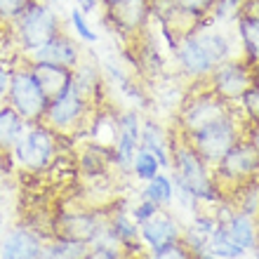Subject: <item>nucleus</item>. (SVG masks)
Here are the masks:
<instances>
[{
    "instance_id": "obj_1",
    "label": "nucleus",
    "mask_w": 259,
    "mask_h": 259,
    "mask_svg": "<svg viewBox=\"0 0 259 259\" xmlns=\"http://www.w3.org/2000/svg\"><path fill=\"white\" fill-rule=\"evenodd\" d=\"M170 167H172V182L184 186L198 203H217L222 198L219 196V186L214 182V175H212V167L177 132H175V139H172Z\"/></svg>"
},
{
    "instance_id": "obj_2",
    "label": "nucleus",
    "mask_w": 259,
    "mask_h": 259,
    "mask_svg": "<svg viewBox=\"0 0 259 259\" xmlns=\"http://www.w3.org/2000/svg\"><path fill=\"white\" fill-rule=\"evenodd\" d=\"M12 40L21 50V55L28 57L48 40H52L62 28V17L57 7L42 3V0H28V5L21 10L12 21H7Z\"/></svg>"
},
{
    "instance_id": "obj_3",
    "label": "nucleus",
    "mask_w": 259,
    "mask_h": 259,
    "mask_svg": "<svg viewBox=\"0 0 259 259\" xmlns=\"http://www.w3.org/2000/svg\"><path fill=\"white\" fill-rule=\"evenodd\" d=\"M236 106L222 102L214 92H212L205 80L196 82V90L189 92V97L182 99V106L177 111V127L175 132L182 135L184 139H189L191 135H196L198 130L207 127V125L217 123L219 118L229 116Z\"/></svg>"
},
{
    "instance_id": "obj_4",
    "label": "nucleus",
    "mask_w": 259,
    "mask_h": 259,
    "mask_svg": "<svg viewBox=\"0 0 259 259\" xmlns=\"http://www.w3.org/2000/svg\"><path fill=\"white\" fill-rule=\"evenodd\" d=\"M243 137H245V123H243L238 111L233 109L229 116L219 118L217 123L198 130L196 135H191L186 142L196 149V153L203 158L205 163L210 167H214L229 153V149L233 144L240 142Z\"/></svg>"
},
{
    "instance_id": "obj_5",
    "label": "nucleus",
    "mask_w": 259,
    "mask_h": 259,
    "mask_svg": "<svg viewBox=\"0 0 259 259\" xmlns=\"http://www.w3.org/2000/svg\"><path fill=\"white\" fill-rule=\"evenodd\" d=\"M17 113H19L26 123H42L45 111L50 106V97L42 92L40 82L35 80L33 71L28 64L12 68L10 75V88H7V99Z\"/></svg>"
},
{
    "instance_id": "obj_6",
    "label": "nucleus",
    "mask_w": 259,
    "mask_h": 259,
    "mask_svg": "<svg viewBox=\"0 0 259 259\" xmlns=\"http://www.w3.org/2000/svg\"><path fill=\"white\" fill-rule=\"evenodd\" d=\"M14 160L31 172L45 170L57 153V132L45 123H28L19 142L14 144Z\"/></svg>"
},
{
    "instance_id": "obj_7",
    "label": "nucleus",
    "mask_w": 259,
    "mask_h": 259,
    "mask_svg": "<svg viewBox=\"0 0 259 259\" xmlns=\"http://www.w3.org/2000/svg\"><path fill=\"white\" fill-rule=\"evenodd\" d=\"M205 85L222 102L236 106L243 92L254 85V66H250L243 57H231L212 68V73L205 78Z\"/></svg>"
},
{
    "instance_id": "obj_8",
    "label": "nucleus",
    "mask_w": 259,
    "mask_h": 259,
    "mask_svg": "<svg viewBox=\"0 0 259 259\" xmlns=\"http://www.w3.org/2000/svg\"><path fill=\"white\" fill-rule=\"evenodd\" d=\"M214 182L219 184H231V186H245L259 177V151L243 137L229 149L222 160L212 167Z\"/></svg>"
},
{
    "instance_id": "obj_9",
    "label": "nucleus",
    "mask_w": 259,
    "mask_h": 259,
    "mask_svg": "<svg viewBox=\"0 0 259 259\" xmlns=\"http://www.w3.org/2000/svg\"><path fill=\"white\" fill-rule=\"evenodd\" d=\"M90 109H92V102L71 80V85L64 90L62 95L50 99V106L45 111L42 123L50 130H55L57 135H68L90 116Z\"/></svg>"
},
{
    "instance_id": "obj_10",
    "label": "nucleus",
    "mask_w": 259,
    "mask_h": 259,
    "mask_svg": "<svg viewBox=\"0 0 259 259\" xmlns=\"http://www.w3.org/2000/svg\"><path fill=\"white\" fill-rule=\"evenodd\" d=\"M172 55H175L177 68L186 78H191L193 82L205 80V78L212 73V68L217 66L193 31H186V33L179 35L177 42H175V48H172Z\"/></svg>"
},
{
    "instance_id": "obj_11",
    "label": "nucleus",
    "mask_w": 259,
    "mask_h": 259,
    "mask_svg": "<svg viewBox=\"0 0 259 259\" xmlns=\"http://www.w3.org/2000/svg\"><path fill=\"white\" fill-rule=\"evenodd\" d=\"M104 7L111 26L123 35H139L153 17V0H113Z\"/></svg>"
},
{
    "instance_id": "obj_12",
    "label": "nucleus",
    "mask_w": 259,
    "mask_h": 259,
    "mask_svg": "<svg viewBox=\"0 0 259 259\" xmlns=\"http://www.w3.org/2000/svg\"><path fill=\"white\" fill-rule=\"evenodd\" d=\"M182 233H184V229L179 226L177 217L165 207H158L149 219H144L139 224V238L149 247V252H156V250H163L172 243H179Z\"/></svg>"
},
{
    "instance_id": "obj_13",
    "label": "nucleus",
    "mask_w": 259,
    "mask_h": 259,
    "mask_svg": "<svg viewBox=\"0 0 259 259\" xmlns=\"http://www.w3.org/2000/svg\"><path fill=\"white\" fill-rule=\"evenodd\" d=\"M24 59L38 62V64H55V66H64V68H71V71H73V68L82 62V50L75 38H71L68 33L59 31L52 40H48L42 48H38L35 52L24 57Z\"/></svg>"
},
{
    "instance_id": "obj_14",
    "label": "nucleus",
    "mask_w": 259,
    "mask_h": 259,
    "mask_svg": "<svg viewBox=\"0 0 259 259\" xmlns=\"http://www.w3.org/2000/svg\"><path fill=\"white\" fill-rule=\"evenodd\" d=\"M139 132H142V120L137 111H125L118 118L116 142H113V156L120 167H130L137 149H139Z\"/></svg>"
},
{
    "instance_id": "obj_15",
    "label": "nucleus",
    "mask_w": 259,
    "mask_h": 259,
    "mask_svg": "<svg viewBox=\"0 0 259 259\" xmlns=\"http://www.w3.org/2000/svg\"><path fill=\"white\" fill-rule=\"evenodd\" d=\"M172 139L175 135H170V130H165L163 125L153 120V118H146L142 123V132H139V149L149 151L158 158L160 167H170L172 160Z\"/></svg>"
},
{
    "instance_id": "obj_16",
    "label": "nucleus",
    "mask_w": 259,
    "mask_h": 259,
    "mask_svg": "<svg viewBox=\"0 0 259 259\" xmlns=\"http://www.w3.org/2000/svg\"><path fill=\"white\" fill-rule=\"evenodd\" d=\"M106 226L95 214H64L57 222V238H68V240H80V243H97V238L102 236Z\"/></svg>"
},
{
    "instance_id": "obj_17",
    "label": "nucleus",
    "mask_w": 259,
    "mask_h": 259,
    "mask_svg": "<svg viewBox=\"0 0 259 259\" xmlns=\"http://www.w3.org/2000/svg\"><path fill=\"white\" fill-rule=\"evenodd\" d=\"M219 224L226 229V233L236 240V245L243 250V252H254L259 243V229L257 222H254V214H247V212H229Z\"/></svg>"
},
{
    "instance_id": "obj_18",
    "label": "nucleus",
    "mask_w": 259,
    "mask_h": 259,
    "mask_svg": "<svg viewBox=\"0 0 259 259\" xmlns=\"http://www.w3.org/2000/svg\"><path fill=\"white\" fill-rule=\"evenodd\" d=\"M42 250L40 238L28 229H14L3 238L0 259H38Z\"/></svg>"
},
{
    "instance_id": "obj_19",
    "label": "nucleus",
    "mask_w": 259,
    "mask_h": 259,
    "mask_svg": "<svg viewBox=\"0 0 259 259\" xmlns=\"http://www.w3.org/2000/svg\"><path fill=\"white\" fill-rule=\"evenodd\" d=\"M236 28V40H238V52L250 66H259V17L252 14H240L238 21L233 24Z\"/></svg>"
},
{
    "instance_id": "obj_20",
    "label": "nucleus",
    "mask_w": 259,
    "mask_h": 259,
    "mask_svg": "<svg viewBox=\"0 0 259 259\" xmlns=\"http://www.w3.org/2000/svg\"><path fill=\"white\" fill-rule=\"evenodd\" d=\"M28 68L33 71L35 80L40 82L42 92L52 99V97L62 95L64 90L71 85L73 80V71L71 68H64V66H55V64H38V62H28Z\"/></svg>"
},
{
    "instance_id": "obj_21",
    "label": "nucleus",
    "mask_w": 259,
    "mask_h": 259,
    "mask_svg": "<svg viewBox=\"0 0 259 259\" xmlns=\"http://www.w3.org/2000/svg\"><path fill=\"white\" fill-rule=\"evenodd\" d=\"M26 125L28 123L10 104H0V151H12L19 137L24 135Z\"/></svg>"
},
{
    "instance_id": "obj_22",
    "label": "nucleus",
    "mask_w": 259,
    "mask_h": 259,
    "mask_svg": "<svg viewBox=\"0 0 259 259\" xmlns=\"http://www.w3.org/2000/svg\"><path fill=\"white\" fill-rule=\"evenodd\" d=\"M205 252L212 254V257H217V259H240L243 254H245L238 245H236V240L226 233V229L222 224L214 226V231L207 236Z\"/></svg>"
},
{
    "instance_id": "obj_23",
    "label": "nucleus",
    "mask_w": 259,
    "mask_h": 259,
    "mask_svg": "<svg viewBox=\"0 0 259 259\" xmlns=\"http://www.w3.org/2000/svg\"><path fill=\"white\" fill-rule=\"evenodd\" d=\"M90 252L88 243L80 240H68V238H57L48 245H42L40 257L38 259H85Z\"/></svg>"
},
{
    "instance_id": "obj_24",
    "label": "nucleus",
    "mask_w": 259,
    "mask_h": 259,
    "mask_svg": "<svg viewBox=\"0 0 259 259\" xmlns=\"http://www.w3.org/2000/svg\"><path fill=\"white\" fill-rule=\"evenodd\" d=\"M73 85L92 102L97 97V92L102 90V73H99V68L95 64L80 62L73 68Z\"/></svg>"
},
{
    "instance_id": "obj_25",
    "label": "nucleus",
    "mask_w": 259,
    "mask_h": 259,
    "mask_svg": "<svg viewBox=\"0 0 259 259\" xmlns=\"http://www.w3.org/2000/svg\"><path fill=\"white\" fill-rule=\"evenodd\" d=\"M144 200H149V203L158 205V207H167V205L175 200V186H172V179L158 172L156 177L146 182Z\"/></svg>"
},
{
    "instance_id": "obj_26",
    "label": "nucleus",
    "mask_w": 259,
    "mask_h": 259,
    "mask_svg": "<svg viewBox=\"0 0 259 259\" xmlns=\"http://www.w3.org/2000/svg\"><path fill=\"white\" fill-rule=\"evenodd\" d=\"M245 5H247V0H217L207 19H210L212 24H217V26L229 28L238 21L240 14L245 12Z\"/></svg>"
},
{
    "instance_id": "obj_27",
    "label": "nucleus",
    "mask_w": 259,
    "mask_h": 259,
    "mask_svg": "<svg viewBox=\"0 0 259 259\" xmlns=\"http://www.w3.org/2000/svg\"><path fill=\"white\" fill-rule=\"evenodd\" d=\"M236 111L240 113L245 125L259 123V85H252V88H247L243 92V97L236 104Z\"/></svg>"
},
{
    "instance_id": "obj_28",
    "label": "nucleus",
    "mask_w": 259,
    "mask_h": 259,
    "mask_svg": "<svg viewBox=\"0 0 259 259\" xmlns=\"http://www.w3.org/2000/svg\"><path fill=\"white\" fill-rule=\"evenodd\" d=\"M130 167L135 170L137 179H144V182L153 179L158 172L163 170L160 163H158V158L153 156V153H149V151H144V149H137V153H135V158H132V165H130Z\"/></svg>"
},
{
    "instance_id": "obj_29",
    "label": "nucleus",
    "mask_w": 259,
    "mask_h": 259,
    "mask_svg": "<svg viewBox=\"0 0 259 259\" xmlns=\"http://www.w3.org/2000/svg\"><path fill=\"white\" fill-rule=\"evenodd\" d=\"M71 26H73L75 38H78V40L88 42V45L97 42V31L90 26V21H88V17H85V12H80L78 7H73V10H71Z\"/></svg>"
},
{
    "instance_id": "obj_30",
    "label": "nucleus",
    "mask_w": 259,
    "mask_h": 259,
    "mask_svg": "<svg viewBox=\"0 0 259 259\" xmlns=\"http://www.w3.org/2000/svg\"><path fill=\"white\" fill-rule=\"evenodd\" d=\"M146 259H196V254L191 252V247L186 245L184 240H179V243H172V245L163 247V250L149 252Z\"/></svg>"
},
{
    "instance_id": "obj_31",
    "label": "nucleus",
    "mask_w": 259,
    "mask_h": 259,
    "mask_svg": "<svg viewBox=\"0 0 259 259\" xmlns=\"http://www.w3.org/2000/svg\"><path fill=\"white\" fill-rule=\"evenodd\" d=\"M28 5V0H0V19L12 21Z\"/></svg>"
},
{
    "instance_id": "obj_32",
    "label": "nucleus",
    "mask_w": 259,
    "mask_h": 259,
    "mask_svg": "<svg viewBox=\"0 0 259 259\" xmlns=\"http://www.w3.org/2000/svg\"><path fill=\"white\" fill-rule=\"evenodd\" d=\"M85 259H123L118 247H106V245H97L95 250H90Z\"/></svg>"
},
{
    "instance_id": "obj_33",
    "label": "nucleus",
    "mask_w": 259,
    "mask_h": 259,
    "mask_svg": "<svg viewBox=\"0 0 259 259\" xmlns=\"http://www.w3.org/2000/svg\"><path fill=\"white\" fill-rule=\"evenodd\" d=\"M156 210H158V205L149 203V200H142V203H139V205L135 207V210H132V219H135L137 224H142L144 219H149Z\"/></svg>"
},
{
    "instance_id": "obj_34",
    "label": "nucleus",
    "mask_w": 259,
    "mask_h": 259,
    "mask_svg": "<svg viewBox=\"0 0 259 259\" xmlns=\"http://www.w3.org/2000/svg\"><path fill=\"white\" fill-rule=\"evenodd\" d=\"M10 75H12V66L0 59V104H5L7 99V88H10Z\"/></svg>"
},
{
    "instance_id": "obj_35",
    "label": "nucleus",
    "mask_w": 259,
    "mask_h": 259,
    "mask_svg": "<svg viewBox=\"0 0 259 259\" xmlns=\"http://www.w3.org/2000/svg\"><path fill=\"white\" fill-rule=\"evenodd\" d=\"M99 5H102V0H75V7H78L80 12H85V14L97 12V7Z\"/></svg>"
},
{
    "instance_id": "obj_36",
    "label": "nucleus",
    "mask_w": 259,
    "mask_h": 259,
    "mask_svg": "<svg viewBox=\"0 0 259 259\" xmlns=\"http://www.w3.org/2000/svg\"><path fill=\"white\" fill-rule=\"evenodd\" d=\"M245 137H247V142L252 144L254 149L259 151V123L254 125H245Z\"/></svg>"
},
{
    "instance_id": "obj_37",
    "label": "nucleus",
    "mask_w": 259,
    "mask_h": 259,
    "mask_svg": "<svg viewBox=\"0 0 259 259\" xmlns=\"http://www.w3.org/2000/svg\"><path fill=\"white\" fill-rule=\"evenodd\" d=\"M196 259H217V257H212V254H207V252H200V254H196Z\"/></svg>"
},
{
    "instance_id": "obj_38",
    "label": "nucleus",
    "mask_w": 259,
    "mask_h": 259,
    "mask_svg": "<svg viewBox=\"0 0 259 259\" xmlns=\"http://www.w3.org/2000/svg\"><path fill=\"white\" fill-rule=\"evenodd\" d=\"M42 3H48V5H52V7L59 5V0H42Z\"/></svg>"
},
{
    "instance_id": "obj_39",
    "label": "nucleus",
    "mask_w": 259,
    "mask_h": 259,
    "mask_svg": "<svg viewBox=\"0 0 259 259\" xmlns=\"http://www.w3.org/2000/svg\"><path fill=\"white\" fill-rule=\"evenodd\" d=\"M254 85H259V66L254 68Z\"/></svg>"
},
{
    "instance_id": "obj_40",
    "label": "nucleus",
    "mask_w": 259,
    "mask_h": 259,
    "mask_svg": "<svg viewBox=\"0 0 259 259\" xmlns=\"http://www.w3.org/2000/svg\"><path fill=\"white\" fill-rule=\"evenodd\" d=\"M7 26V21H3V19H0V33H3V28H5Z\"/></svg>"
},
{
    "instance_id": "obj_41",
    "label": "nucleus",
    "mask_w": 259,
    "mask_h": 259,
    "mask_svg": "<svg viewBox=\"0 0 259 259\" xmlns=\"http://www.w3.org/2000/svg\"><path fill=\"white\" fill-rule=\"evenodd\" d=\"M111 3H113V0H102V5H111Z\"/></svg>"
},
{
    "instance_id": "obj_42",
    "label": "nucleus",
    "mask_w": 259,
    "mask_h": 259,
    "mask_svg": "<svg viewBox=\"0 0 259 259\" xmlns=\"http://www.w3.org/2000/svg\"><path fill=\"white\" fill-rule=\"evenodd\" d=\"M0 231H3V214H0Z\"/></svg>"
}]
</instances>
